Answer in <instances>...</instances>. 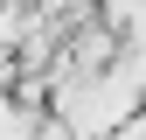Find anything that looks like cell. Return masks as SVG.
<instances>
[{"mask_svg": "<svg viewBox=\"0 0 146 140\" xmlns=\"http://www.w3.org/2000/svg\"><path fill=\"white\" fill-rule=\"evenodd\" d=\"M42 133H49L42 105L14 98V84H0V140H42Z\"/></svg>", "mask_w": 146, "mask_h": 140, "instance_id": "1", "label": "cell"}]
</instances>
